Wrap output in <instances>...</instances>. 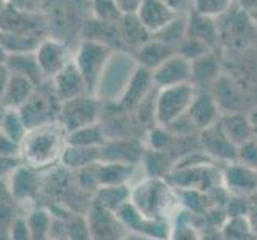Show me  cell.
<instances>
[{
	"instance_id": "cell-1",
	"label": "cell",
	"mask_w": 257,
	"mask_h": 240,
	"mask_svg": "<svg viewBox=\"0 0 257 240\" xmlns=\"http://www.w3.org/2000/svg\"><path fill=\"white\" fill-rule=\"evenodd\" d=\"M66 146L67 133L58 122H51L28 130L21 143V157L28 165L40 170L61 158Z\"/></svg>"
},
{
	"instance_id": "cell-2",
	"label": "cell",
	"mask_w": 257,
	"mask_h": 240,
	"mask_svg": "<svg viewBox=\"0 0 257 240\" xmlns=\"http://www.w3.org/2000/svg\"><path fill=\"white\" fill-rule=\"evenodd\" d=\"M130 202L146 218L166 219L176 199L168 183L150 176L139 181L135 189H130Z\"/></svg>"
},
{
	"instance_id": "cell-3",
	"label": "cell",
	"mask_w": 257,
	"mask_h": 240,
	"mask_svg": "<svg viewBox=\"0 0 257 240\" xmlns=\"http://www.w3.org/2000/svg\"><path fill=\"white\" fill-rule=\"evenodd\" d=\"M110 56V47L88 39L80 42V45L75 48L72 61L78 69V72L82 74L90 95H94L96 87L102 75V70Z\"/></svg>"
},
{
	"instance_id": "cell-4",
	"label": "cell",
	"mask_w": 257,
	"mask_h": 240,
	"mask_svg": "<svg viewBox=\"0 0 257 240\" xmlns=\"http://www.w3.org/2000/svg\"><path fill=\"white\" fill-rule=\"evenodd\" d=\"M197 88L192 84H184L177 87H168L158 90L155 98V122L157 125L168 127L182 115L187 114Z\"/></svg>"
},
{
	"instance_id": "cell-5",
	"label": "cell",
	"mask_w": 257,
	"mask_h": 240,
	"mask_svg": "<svg viewBox=\"0 0 257 240\" xmlns=\"http://www.w3.org/2000/svg\"><path fill=\"white\" fill-rule=\"evenodd\" d=\"M102 112V101L94 95H83L75 100L61 104L58 114V123L66 133L75 131L93 123H99Z\"/></svg>"
},
{
	"instance_id": "cell-6",
	"label": "cell",
	"mask_w": 257,
	"mask_h": 240,
	"mask_svg": "<svg viewBox=\"0 0 257 240\" xmlns=\"http://www.w3.org/2000/svg\"><path fill=\"white\" fill-rule=\"evenodd\" d=\"M61 109V103L56 100L55 93L43 90L37 87L34 95L29 98V101L26 103L20 109V114L23 117V122L28 130L47 125L51 122H58V114Z\"/></svg>"
},
{
	"instance_id": "cell-7",
	"label": "cell",
	"mask_w": 257,
	"mask_h": 240,
	"mask_svg": "<svg viewBox=\"0 0 257 240\" xmlns=\"http://www.w3.org/2000/svg\"><path fill=\"white\" fill-rule=\"evenodd\" d=\"M171 181L184 191L208 192L216 191L217 186H222L220 172L214 164H201L184 168H176L171 173Z\"/></svg>"
},
{
	"instance_id": "cell-8",
	"label": "cell",
	"mask_w": 257,
	"mask_h": 240,
	"mask_svg": "<svg viewBox=\"0 0 257 240\" xmlns=\"http://www.w3.org/2000/svg\"><path fill=\"white\" fill-rule=\"evenodd\" d=\"M34 55L45 80L55 78L72 61L74 56L66 42L51 37V35L50 37H43L40 40Z\"/></svg>"
},
{
	"instance_id": "cell-9",
	"label": "cell",
	"mask_w": 257,
	"mask_h": 240,
	"mask_svg": "<svg viewBox=\"0 0 257 240\" xmlns=\"http://www.w3.org/2000/svg\"><path fill=\"white\" fill-rule=\"evenodd\" d=\"M220 180H222V188L230 195L246 199L257 195V168L232 162L220 172Z\"/></svg>"
},
{
	"instance_id": "cell-10",
	"label": "cell",
	"mask_w": 257,
	"mask_h": 240,
	"mask_svg": "<svg viewBox=\"0 0 257 240\" xmlns=\"http://www.w3.org/2000/svg\"><path fill=\"white\" fill-rule=\"evenodd\" d=\"M85 218L90 227L91 240H125L126 229L115 213L91 203Z\"/></svg>"
},
{
	"instance_id": "cell-11",
	"label": "cell",
	"mask_w": 257,
	"mask_h": 240,
	"mask_svg": "<svg viewBox=\"0 0 257 240\" xmlns=\"http://www.w3.org/2000/svg\"><path fill=\"white\" fill-rule=\"evenodd\" d=\"M7 180L15 203L31 202L42 188V178L39 170L28 164L16 165L12 173L7 176Z\"/></svg>"
},
{
	"instance_id": "cell-12",
	"label": "cell",
	"mask_w": 257,
	"mask_h": 240,
	"mask_svg": "<svg viewBox=\"0 0 257 240\" xmlns=\"http://www.w3.org/2000/svg\"><path fill=\"white\" fill-rule=\"evenodd\" d=\"M177 15L179 12H176L165 0H143L135 16L152 37L154 34L162 31L166 24H170Z\"/></svg>"
},
{
	"instance_id": "cell-13",
	"label": "cell",
	"mask_w": 257,
	"mask_h": 240,
	"mask_svg": "<svg viewBox=\"0 0 257 240\" xmlns=\"http://www.w3.org/2000/svg\"><path fill=\"white\" fill-rule=\"evenodd\" d=\"M150 74H152L154 87H157L158 90L168 87L190 84V63L177 55V53H174L173 56L163 61Z\"/></svg>"
},
{
	"instance_id": "cell-14",
	"label": "cell",
	"mask_w": 257,
	"mask_h": 240,
	"mask_svg": "<svg viewBox=\"0 0 257 240\" xmlns=\"http://www.w3.org/2000/svg\"><path fill=\"white\" fill-rule=\"evenodd\" d=\"M200 146L214 162H224L227 165L236 162V147L225 138L217 123L200 131Z\"/></svg>"
},
{
	"instance_id": "cell-15",
	"label": "cell",
	"mask_w": 257,
	"mask_h": 240,
	"mask_svg": "<svg viewBox=\"0 0 257 240\" xmlns=\"http://www.w3.org/2000/svg\"><path fill=\"white\" fill-rule=\"evenodd\" d=\"M220 109L212 96L211 92L197 90L193 96V101L187 111V117L192 120L198 131L206 130L212 125H216L220 119Z\"/></svg>"
},
{
	"instance_id": "cell-16",
	"label": "cell",
	"mask_w": 257,
	"mask_h": 240,
	"mask_svg": "<svg viewBox=\"0 0 257 240\" xmlns=\"http://www.w3.org/2000/svg\"><path fill=\"white\" fill-rule=\"evenodd\" d=\"M51 82H53L51 90L61 104L67 103L70 100H75L78 96L90 95L85 80H83L82 74L78 72V69L75 67L74 61H70V63L51 80Z\"/></svg>"
},
{
	"instance_id": "cell-17",
	"label": "cell",
	"mask_w": 257,
	"mask_h": 240,
	"mask_svg": "<svg viewBox=\"0 0 257 240\" xmlns=\"http://www.w3.org/2000/svg\"><path fill=\"white\" fill-rule=\"evenodd\" d=\"M143 157L141 146L131 139H112L105 141L99 147V162L135 165Z\"/></svg>"
},
{
	"instance_id": "cell-18",
	"label": "cell",
	"mask_w": 257,
	"mask_h": 240,
	"mask_svg": "<svg viewBox=\"0 0 257 240\" xmlns=\"http://www.w3.org/2000/svg\"><path fill=\"white\" fill-rule=\"evenodd\" d=\"M217 125H219L220 130H222L225 138L236 149L254 138L252 120L244 114H240V112L222 114V115H220L219 122H217Z\"/></svg>"
},
{
	"instance_id": "cell-19",
	"label": "cell",
	"mask_w": 257,
	"mask_h": 240,
	"mask_svg": "<svg viewBox=\"0 0 257 240\" xmlns=\"http://www.w3.org/2000/svg\"><path fill=\"white\" fill-rule=\"evenodd\" d=\"M152 88H154V80L150 70L138 66L118 101L125 108H138L152 93Z\"/></svg>"
},
{
	"instance_id": "cell-20",
	"label": "cell",
	"mask_w": 257,
	"mask_h": 240,
	"mask_svg": "<svg viewBox=\"0 0 257 240\" xmlns=\"http://www.w3.org/2000/svg\"><path fill=\"white\" fill-rule=\"evenodd\" d=\"M35 88H37V85L32 84L29 78L12 74L10 80H8V85L5 88V93L2 96V100H0V108L20 111L34 95Z\"/></svg>"
},
{
	"instance_id": "cell-21",
	"label": "cell",
	"mask_w": 257,
	"mask_h": 240,
	"mask_svg": "<svg viewBox=\"0 0 257 240\" xmlns=\"http://www.w3.org/2000/svg\"><path fill=\"white\" fill-rule=\"evenodd\" d=\"M219 77L220 64L212 51L190 63V84L197 90H203L205 87L214 85Z\"/></svg>"
},
{
	"instance_id": "cell-22",
	"label": "cell",
	"mask_w": 257,
	"mask_h": 240,
	"mask_svg": "<svg viewBox=\"0 0 257 240\" xmlns=\"http://www.w3.org/2000/svg\"><path fill=\"white\" fill-rule=\"evenodd\" d=\"M43 37L39 32H5L0 31V50L7 55L34 53Z\"/></svg>"
},
{
	"instance_id": "cell-23",
	"label": "cell",
	"mask_w": 257,
	"mask_h": 240,
	"mask_svg": "<svg viewBox=\"0 0 257 240\" xmlns=\"http://www.w3.org/2000/svg\"><path fill=\"white\" fill-rule=\"evenodd\" d=\"M4 63L7 69L10 70V74L13 75H21L29 78L32 84L40 87L45 78L42 75V70L37 64L34 53H23V55H7Z\"/></svg>"
},
{
	"instance_id": "cell-24",
	"label": "cell",
	"mask_w": 257,
	"mask_h": 240,
	"mask_svg": "<svg viewBox=\"0 0 257 240\" xmlns=\"http://www.w3.org/2000/svg\"><path fill=\"white\" fill-rule=\"evenodd\" d=\"M176 53L174 48L165 45V43L158 42L155 39H150L147 40L144 45H141L136 51V63L139 67L147 69V70H152L155 67L160 66L163 61H166L170 56H173Z\"/></svg>"
},
{
	"instance_id": "cell-25",
	"label": "cell",
	"mask_w": 257,
	"mask_h": 240,
	"mask_svg": "<svg viewBox=\"0 0 257 240\" xmlns=\"http://www.w3.org/2000/svg\"><path fill=\"white\" fill-rule=\"evenodd\" d=\"M117 26H118V35H120L121 47L126 45V47H133L138 50L141 45H144L147 40L152 39L150 34L143 28V24L138 21V18L135 15L121 16Z\"/></svg>"
},
{
	"instance_id": "cell-26",
	"label": "cell",
	"mask_w": 257,
	"mask_h": 240,
	"mask_svg": "<svg viewBox=\"0 0 257 240\" xmlns=\"http://www.w3.org/2000/svg\"><path fill=\"white\" fill-rule=\"evenodd\" d=\"M133 167L135 165H120V164H96V180L97 186H128Z\"/></svg>"
},
{
	"instance_id": "cell-27",
	"label": "cell",
	"mask_w": 257,
	"mask_h": 240,
	"mask_svg": "<svg viewBox=\"0 0 257 240\" xmlns=\"http://www.w3.org/2000/svg\"><path fill=\"white\" fill-rule=\"evenodd\" d=\"M130 200L128 186H101L96 189L93 203L107 211L117 213Z\"/></svg>"
},
{
	"instance_id": "cell-28",
	"label": "cell",
	"mask_w": 257,
	"mask_h": 240,
	"mask_svg": "<svg viewBox=\"0 0 257 240\" xmlns=\"http://www.w3.org/2000/svg\"><path fill=\"white\" fill-rule=\"evenodd\" d=\"M187 35L189 37L203 40L209 47H212V43H216L219 39L217 21L211 20V18L200 16L197 13H192L187 18Z\"/></svg>"
},
{
	"instance_id": "cell-29",
	"label": "cell",
	"mask_w": 257,
	"mask_h": 240,
	"mask_svg": "<svg viewBox=\"0 0 257 240\" xmlns=\"http://www.w3.org/2000/svg\"><path fill=\"white\" fill-rule=\"evenodd\" d=\"M105 141L107 139H105L101 123H93V125L67 133V146L94 149V147H101Z\"/></svg>"
},
{
	"instance_id": "cell-30",
	"label": "cell",
	"mask_w": 257,
	"mask_h": 240,
	"mask_svg": "<svg viewBox=\"0 0 257 240\" xmlns=\"http://www.w3.org/2000/svg\"><path fill=\"white\" fill-rule=\"evenodd\" d=\"M61 162H63L64 167L80 170V168L99 162V147L90 149V147L66 146L63 155H61Z\"/></svg>"
},
{
	"instance_id": "cell-31",
	"label": "cell",
	"mask_w": 257,
	"mask_h": 240,
	"mask_svg": "<svg viewBox=\"0 0 257 240\" xmlns=\"http://www.w3.org/2000/svg\"><path fill=\"white\" fill-rule=\"evenodd\" d=\"M0 131H2L5 138L12 139L13 143L21 146L26 133H28V128L24 125L20 111L2 109V114H0Z\"/></svg>"
},
{
	"instance_id": "cell-32",
	"label": "cell",
	"mask_w": 257,
	"mask_h": 240,
	"mask_svg": "<svg viewBox=\"0 0 257 240\" xmlns=\"http://www.w3.org/2000/svg\"><path fill=\"white\" fill-rule=\"evenodd\" d=\"M24 218L28 221L32 240H50L53 224V215L50 210L34 208L29 211V215H24Z\"/></svg>"
},
{
	"instance_id": "cell-33",
	"label": "cell",
	"mask_w": 257,
	"mask_h": 240,
	"mask_svg": "<svg viewBox=\"0 0 257 240\" xmlns=\"http://www.w3.org/2000/svg\"><path fill=\"white\" fill-rule=\"evenodd\" d=\"M185 35H187V18L179 13L170 24H166L162 31L154 34L152 39L176 50V47L184 40Z\"/></svg>"
},
{
	"instance_id": "cell-34",
	"label": "cell",
	"mask_w": 257,
	"mask_h": 240,
	"mask_svg": "<svg viewBox=\"0 0 257 240\" xmlns=\"http://www.w3.org/2000/svg\"><path fill=\"white\" fill-rule=\"evenodd\" d=\"M219 232L222 240H255L246 216L225 218Z\"/></svg>"
},
{
	"instance_id": "cell-35",
	"label": "cell",
	"mask_w": 257,
	"mask_h": 240,
	"mask_svg": "<svg viewBox=\"0 0 257 240\" xmlns=\"http://www.w3.org/2000/svg\"><path fill=\"white\" fill-rule=\"evenodd\" d=\"M192 10L200 16L219 20L232 8L233 0H190Z\"/></svg>"
},
{
	"instance_id": "cell-36",
	"label": "cell",
	"mask_w": 257,
	"mask_h": 240,
	"mask_svg": "<svg viewBox=\"0 0 257 240\" xmlns=\"http://www.w3.org/2000/svg\"><path fill=\"white\" fill-rule=\"evenodd\" d=\"M211 51H212V48L208 45V43L195 39V37H189V35H185L184 40L176 47L177 55L182 56L184 59H187L189 63H193V61L200 59L201 56L208 55Z\"/></svg>"
},
{
	"instance_id": "cell-37",
	"label": "cell",
	"mask_w": 257,
	"mask_h": 240,
	"mask_svg": "<svg viewBox=\"0 0 257 240\" xmlns=\"http://www.w3.org/2000/svg\"><path fill=\"white\" fill-rule=\"evenodd\" d=\"M64 238L66 240H91L90 227L85 216H66L64 218Z\"/></svg>"
},
{
	"instance_id": "cell-38",
	"label": "cell",
	"mask_w": 257,
	"mask_h": 240,
	"mask_svg": "<svg viewBox=\"0 0 257 240\" xmlns=\"http://www.w3.org/2000/svg\"><path fill=\"white\" fill-rule=\"evenodd\" d=\"M91 10L94 20L101 23H118L121 18L112 0H91Z\"/></svg>"
},
{
	"instance_id": "cell-39",
	"label": "cell",
	"mask_w": 257,
	"mask_h": 240,
	"mask_svg": "<svg viewBox=\"0 0 257 240\" xmlns=\"http://www.w3.org/2000/svg\"><path fill=\"white\" fill-rule=\"evenodd\" d=\"M174 136L166 127L157 125L149 131V146L155 152H163L173 144Z\"/></svg>"
},
{
	"instance_id": "cell-40",
	"label": "cell",
	"mask_w": 257,
	"mask_h": 240,
	"mask_svg": "<svg viewBox=\"0 0 257 240\" xmlns=\"http://www.w3.org/2000/svg\"><path fill=\"white\" fill-rule=\"evenodd\" d=\"M16 203H2L0 205V240H8V234H10V229L15 223V219L18 218L20 213L15 208Z\"/></svg>"
},
{
	"instance_id": "cell-41",
	"label": "cell",
	"mask_w": 257,
	"mask_h": 240,
	"mask_svg": "<svg viewBox=\"0 0 257 240\" xmlns=\"http://www.w3.org/2000/svg\"><path fill=\"white\" fill-rule=\"evenodd\" d=\"M168 240H201V235L192 223L187 219L179 221V224L171 227V232Z\"/></svg>"
},
{
	"instance_id": "cell-42",
	"label": "cell",
	"mask_w": 257,
	"mask_h": 240,
	"mask_svg": "<svg viewBox=\"0 0 257 240\" xmlns=\"http://www.w3.org/2000/svg\"><path fill=\"white\" fill-rule=\"evenodd\" d=\"M236 162L257 168V139L252 138L236 149Z\"/></svg>"
},
{
	"instance_id": "cell-43",
	"label": "cell",
	"mask_w": 257,
	"mask_h": 240,
	"mask_svg": "<svg viewBox=\"0 0 257 240\" xmlns=\"http://www.w3.org/2000/svg\"><path fill=\"white\" fill-rule=\"evenodd\" d=\"M251 208V203H247L246 197H236V195H230L227 203V218L235 216H246L247 211Z\"/></svg>"
},
{
	"instance_id": "cell-44",
	"label": "cell",
	"mask_w": 257,
	"mask_h": 240,
	"mask_svg": "<svg viewBox=\"0 0 257 240\" xmlns=\"http://www.w3.org/2000/svg\"><path fill=\"white\" fill-rule=\"evenodd\" d=\"M8 240H32L28 221H26L24 215H18V218L15 219L10 234H8Z\"/></svg>"
},
{
	"instance_id": "cell-45",
	"label": "cell",
	"mask_w": 257,
	"mask_h": 240,
	"mask_svg": "<svg viewBox=\"0 0 257 240\" xmlns=\"http://www.w3.org/2000/svg\"><path fill=\"white\" fill-rule=\"evenodd\" d=\"M45 0H8V5L15 10L21 13H29V15H37Z\"/></svg>"
},
{
	"instance_id": "cell-46",
	"label": "cell",
	"mask_w": 257,
	"mask_h": 240,
	"mask_svg": "<svg viewBox=\"0 0 257 240\" xmlns=\"http://www.w3.org/2000/svg\"><path fill=\"white\" fill-rule=\"evenodd\" d=\"M112 2L117 7V10L121 13V16H130V15H136L143 0H112Z\"/></svg>"
},
{
	"instance_id": "cell-47",
	"label": "cell",
	"mask_w": 257,
	"mask_h": 240,
	"mask_svg": "<svg viewBox=\"0 0 257 240\" xmlns=\"http://www.w3.org/2000/svg\"><path fill=\"white\" fill-rule=\"evenodd\" d=\"M10 202H13V199H12L10 186H8V180L7 176H0V205Z\"/></svg>"
},
{
	"instance_id": "cell-48",
	"label": "cell",
	"mask_w": 257,
	"mask_h": 240,
	"mask_svg": "<svg viewBox=\"0 0 257 240\" xmlns=\"http://www.w3.org/2000/svg\"><path fill=\"white\" fill-rule=\"evenodd\" d=\"M10 70L7 69V66H5V63L2 61L0 63V100H2V96H4V93H5V88H7V85H8V80H10Z\"/></svg>"
},
{
	"instance_id": "cell-49",
	"label": "cell",
	"mask_w": 257,
	"mask_h": 240,
	"mask_svg": "<svg viewBox=\"0 0 257 240\" xmlns=\"http://www.w3.org/2000/svg\"><path fill=\"white\" fill-rule=\"evenodd\" d=\"M238 4L247 16H257V0H238Z\"/></svg>"
},
{
	"instance_id": "cell-50",
	"label": "cell",
	"mask_w": 257,
	"mask_h": 240,
	"mask_svg": "<svg viewBox=\"0 0 257 240\" xmlns=\"http://www.w3.org/2000/svg\"><path fill=\"white\" fill-rule=\"evenodd\" d=\"M246 219H247V223H249L252 234H254V237L257 240V203L251 205L249 211H247V215H246Z\"/></svg>"
},
{
	"instance_id": "cell-51",
	"label": "cell",
	"mask_w": 257,
	"mask_h": 240,
	"mask_svg": "<svg viewBox=\"0 0 257 240\" xmlns=\"http://www.w3.org/2000/svg\"><path fill=\"white\" fill-rule=\"evenodd\" d=\"M166 4H170L176 12H179V10H182V7L189 2V0H165Z\"/></svg>"
},
{
	"instance_id": "cell-52",
	"label": "cell",
	"mask_w": 257,
	"mask_h": 240,
	"mask_svg": "<svg viewBox=\"0 0 257 240\" xmlns=\"http://www.w3.org/2000/svg\"><path fill=\"white\" fill-rule=\"evenodd\" d=\"M201 240H222L219 230H209L205 235H201Z\"/></svg>"
},
{
	"instance_id": "cell-53",
	"label": "cell",
	"mask_w": 257,
	"mask_h": 240,
	"mask_svg": "<svg viewBox=\"0 0 257 240\" xmlns=\"http://www.w3.org/2000/svg\"><path fill=\"white\" fill-rule=\"evenodd\" d=\"M8 7V0H0V15H2Z\"/></svg>"
},
{
	"instance_id": "cell-54",
	"label": "cell",
	"mask_w": 257,
	"mask_h": 240,
	"mask_svg": "<svg viewBox=\"0 0 257 240\" xmlns=\"http://www.w3.org/2000/svg\"><path fill=\"white\" fill-rule=\"evenodd\" d=\"M0 114H2V108H0Z\"/></svg>"
},
{
	"instance_id": "cell-55",
	"label": "cell",
	"mask_w": 257,
	"mask_h": 240,
	"mask_svg": "<svg viewBox=\"0 0 257 240\" xmlns=\"http://www.w3.org/2000/svg\"><path fill=\"white\" fill-rule=\"evenodd\" d=\"M0 135H2V131H0Z\"/></svg>"
}]
</instances>
